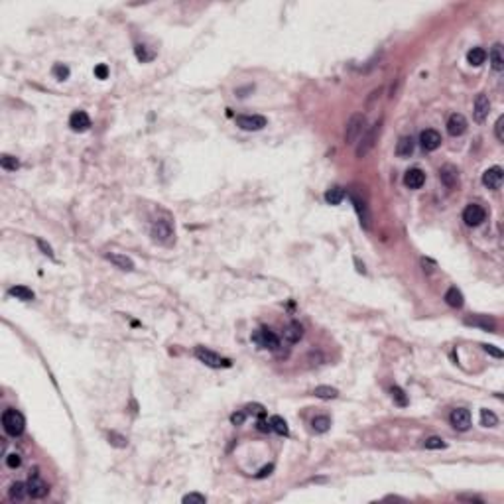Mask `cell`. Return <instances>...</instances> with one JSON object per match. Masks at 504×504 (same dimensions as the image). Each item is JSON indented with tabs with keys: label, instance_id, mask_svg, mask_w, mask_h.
Returning <instances> with one entry per match:
<instances>
[{
	"label": "cell",
	"instance_id": "6da1fadb",
	"mask_svg": "<svg viewBox=\"0 0 504 504\" xmlns=\"http://www.w3.org/2000/svg\"><path fill=\"white\" fill-rule=\"evenodd\" d=\"M366 132V116L362 112H354L345 126V144H354Z\"/></svg>",
	"mask_w": 504,
	"mask_h": 504
},
{
	"label": "cell",
	"instance_id": "7a4b0ae2",
	"mask_svg": "<svg viewBox=\"0 0 504 504\" xmlns=\"http://www.w3.org/2000/svg\"><path fill=\"white\" fill-rule=\"evenodd\" d=\"M2 428H4V431L8 435L16 437V435H22V431L26 428V420H24V416L18 410L10 408V410H6L2 414Z\"/></svg>",
	"mask_w": 504,
	"mask_h": 504
},
{
	"label": "cell",
	"instance_id": "3957f363",
	"mask_svg": "<svg viewBox=\"0 0 504 504\" xmlns=\"http://www.w3.org/2000/svg\"><path fill=\"white\" fill-rule=\"evenodd\" d=\"M380 126H382V120H378L374 126H370V128L360 136V142H358V146H356V150H354L356 158H364V156L374 148V142H376V138H378V132H380Z\"/></svg>",
	"mask_w": 504,
	"mask_h": 504
},
{
	"label": "cell",
	"instance_id": "277c9868",
	"mask_svg": "<svg viewBox=\"0 0 504 504\" xmlns=\"http://www.w3.org/2000/svg\"><path fill=\"white\" fill-rule=\"evenodd\" d=\"M195 356L201 362H205L207 366H211V368H228L232 364L228 358H225V356H221V354H217V353H213L211 349H205V347H197L195 349Z\"/></svg>",
	"mask_w": 504,
	"mask_h": 504
},
{
	"label": "cell",
	"instance_id": "5b68a950",
	"mask_svg": "<svg viewBox=\"0 0 504 504\" xmlns=\"http://www.w3.org/2000/svg\"><path fill=\"white\" fill-rule=\"evenodd\" d=\"M266 124H268V120L262 114H240V116H236V126L242 130H246V132H258Z\"/></svg>",
	"mask_w": 504,
	"mask_h": 504
},
{
	"label": "cell",
	"instance_id": "8992f818",
	"mask_svg": "<svg viewBox=\"0 0 504 504\" xmlns=\"http://www.w3.org/2000/svg\"><path fill=\"white\" fill-rule=\"evenodd\" d=\"M252 343H256L260 349H270V351H276L280 347V339L276 337V333L266 327L256 329L252 333Z\"/></svg>",
	"mask_w": 504,
	"mask_h": 504
},
{
	"label": "cell",
	"instance_id": "52a82bcc",
	"mask_svg": "<svg viewBox=\"0 0 504 504\" xmlns=\"http://www.w3.org/2000/svg\"><path fill=\"white\" fill-rule=\"evenodd\" d=\"M174 236V227L168 219H158L152 223V238L160 244H168Z\"/></svg>",
	"mask_w": 504,
	"mask_h": 504
},
{
	"label": "cell",
	"instance_id": "ba28073f",
	"mask_svg": "<svg viewBox=\"0 0 504 504\" xmlns=\"http://www.w3.org/2000/svg\"><path fill=\"white\" fill-rule=\"evenodd\" d=\"M484 219H486V211H484L480 205H477V203L467 205L465 211H463V221H465L469 227H479Z\"/></svg>",
	"mask_w": 504,
	"mask_h": 504
},
{
	"label": "cell",
	"instance_id": "9c48e42d",
	"mask_svg": "<svg viewBox=\"0 0 504 504\" xmlns=\"http://www.w3.org/2000/svg\"><path fill=\"white\" fill-rule=\"evenodd\" d=\"M449 422H451V426H453L457 431H467V429L471 428V412L465 410V408H457V410L451 412Z\"/></svg>",
	"mask_w": 504,
	"mask_h": 504
},
{
	"label": "cell",
	"instance_id": "30bf717a",
	"mask_svg": "<svg viewBox=\"0 0 504 504\" xmlns=\"http://www.w3.org/2000/svg\"><path fill=\"white\" fill-rule=\"evenodd\" d=\"M420 144H422V148L426 152H433V150H437L441 146V134L437 130L428 128V130H424L420 134Z\"/></svg>",
	"mask_w": 504,
	"mask_h": 504
},
{
	"label": "cell",
	"instance_id": "8fae6325",
	"mask_svg": "<svg viewBox=\"0 0 504 504\" xmlns=\"http://www.w3.org/2000/svg\"><path fill=\"white\" fill-rule=\"evenodd\" d=\"M502 179H504V172L500 166H492L482 174V183L488 189H498L502 185Z\"/></svg>",
	"mask_w": 504,
	"mask_h": 504
},
{
	"label": "cell",
	"instance_id": "7c38bea8",
	"mask_svg": "<svg viewBox=\"0 0 504 504\" xmlns=\"http://www.w3.org/2000/svg\"><path fill=\"white\" fill-rule=\"evenodd\" d=\"M69 126L73 132H85L91 128V118L85 110H75L71 116H69Z\"/></svg>",
	"mask_w": 504,
	"mask_h": 504
},
{
	"label": "cell",
	"instance_id": "4fadbf2b",
	"mask_svg": "<svg viewBox=\"0 0 504 504\" xmlns=\"http://www.w3.org/2000/svg\"><path fill=\"white\" fill-rule=\"evenodd\" d=\"M439 179L441 183L447 187V189H453L459 185V170L451 164H445L441 170H439Z\"/></svg>",
	"mask_w": 504,
	"mask_h": 504
},
{
	"label": "cell",
	"instance_id": "5bb4252c",
	"mask_svg": "<svg viewBox=\"0 0 504 504\" xmlns=\"http://www.w3.org/2000/svg\"><path fill=\"white\" fill-rule=\"evenodd\" d=\"M465 130H467V118L459 112L451 114L447 120V132L451 136H461V134H465Z\"/></svg>",
	"mask_w": 504,
	"mask_h": 504
},
{
	"label": "cell",
	"instance_id": "9a60e30c",
	"mask_svg": "<svg viewBox=\"0 0 504 504\" xmlns=\"http://www.w3.org/2000/svg\"><path fill=\"white\" fill-rule=\"evenodd\" d=\"M490 112V101L486 95H479L477 101H475V108H473V116L477 122H484L486 116Z\"/></svg>",
	"mask_w": 504,
	"mask_h": 504
},
{
	"label": "cell",
	"instance_id": "2e32d148",
	"mask_svg": "<svg viewBox=\"0 0 504 504\" xmlns=\"http://www.w3.org/2000/svg\"><path fill=\"white\" fill-rule=\"evenodd\" d=\"M426 183V174L420 168H412L404 174V185L410 189H420Z\"/></svg>",
	"mask_w": 504,
	"mask_h": 504
},
{
	"label": "cell",
	"instance_id": "e0dca14e",
	"mask_svg": "<svg viewBox=\"0 0 504 504\" xmlns=\"http://www.w3.org/2000/svg\"><path fill=\"white\" fill-rule=\"evenodd\" d=\"M26 484H28V492H30L32 498H44V496L50 492V486H48L38 475L30 477V480H28Z\"/></svg>",
	"mask_w": 504,
	"mask_h": 504
},
{
	"label": "cell",
	"instance_id": "ac0fdd59",
	"mask_svg": "<svg viewBox=\"0 0 504 504\" xmlns=\"http://www.w3.org/2000/svg\"><path fill=\"white\" fill-rule=\"evenodd\" d=\"M106 260L108 262H112L116 268H120V270H126V272H130V270H134V262H132V258H128L126 254H118V252H108L106 254Z\"/></svg>",
	"mask_w": 504,
	"mask_h": 504
},
{
	"label": "cell",
	"instance_id": "d6986e66",
	"mask_svg": "<svg viewBox=\"0 0 504 504\" xmlns=\"http://www.w3.org/2000/svg\"><path fill=\"white\" fill-rule=\"evenodd\" d=\"M353 199V205H354V209H356V213H358V219H360V225L368 230L370 228V211H368V207H366V203L362 201V199H358L356 195H353L351 197Z\"/></svg>",
	"mask_w": 504,
	"mask_h": 504
},
{
	"label": "cell",
	"instance_id": "ffe728a7",
	"mask_svg": "<svg viewBox=\"0 0 504 504\" xmlns=\"http://www.w3.org/2000/svg\"><path fill=\"white\" fill-rule=\"evenodd\" d=\"M414 148H416V142L412 136H402L396 144V156L400 158H410L414 154Z\"/></svg>",
	"mask_w": 504,
	"mask_h": 504
},
{
	"label": "cell",
	"instance_id": "44dd1931",
	"mask_svg": "<svg viewBox=\"0 0 504 504\" xmlns=\"http://www.w3.org/2000/svg\"><path fill=\"white\" fill-rule=\"evenodd\" d=\"M488 57H490V65H492L494 71H502L504 69V55H502V46L500 44H494L490 48Z\"/></svg>",
	"mask_w": 504,
	"mask_h": 504
},
{
	"label": "cell",
	"instance_id": "7402d4cb",
	"mask_svg": "<svg viewBox=\"0 0 504 504\" xmlns=\"http://www.w3.org/2000/svg\"><path fill=\"white\" fill-rule=\"evenodd\" d=\"M303 337V327L300 325V323H290L286 329H284V339L288 341V343H298L300 339Z\"/></svg>",
	"mask_w": 504,
	"mask_h": 504
},
{
	"label": "cell",
	"instance_id": "603a6c76",
	"mask_svg": "<svg viewBox=\"0 0 504 504\" xmlns=\"http://www.w3.org/2000/svg\"><path fill=\"white\" fill-rule=\"evenodd\" d=\"M8 496H10V500H24L26 496H30L28 484H24V482H12L10 488H8Z\"/></svg>",
	"mask_w": 504,
	"mask_h": 504
},
{
	"label": "cell",
	"instance_id": "cb8c5ba5",
	"mask_svg": "<svg viewBox=\"0 0 504 504\" xmlns=\"http://www.w3.org/2000/svg\"><path fill=\"white\" fill-rule=\"evenodd\" d=\"M343 199H345V189L339 187V185H333V187H329L325 191V201L329 205H339Z\"/></svg>",
	"mask_w": 504,
	"mask_h": 504
},
{
	"label": "cell",
	"instance_id": "d4e9b609",
	"mask_svg": "<svg viewBox=\"0 0 504 504\" xmlns=\"http://www.w3.org/2000/svg\"><path fill=\"white\" fill-rule=\"evenodd\" d=\"M467 61H469L471 65H475V67L482 65V63L486 61V50H482V48H473V50L467 53Z\"/></svg>",
	"mask_w": 504,
	"mask_h": 504
},
{
	"label": "cell",
	"instance_id": "484cf974",
	"mask_svg": "<svg viewBox=\"0 0 504 504\" xmlns=\"http://www.w3.org/2000/svg\"><path fill=\"white\" fill-rule=\"evenodd\" d=\"M8 294L14 296V298H18V300H22V302H32V300L36 298L34 292H32L30 288H26V286H14V288L8 290Z\"/></svg>",
	"mask_w": 504,
	"mask_h": 504
},
{
	"label": "cell",
	"instance_id": "4316f807",
	"mask_svg": "<svg viewBox=\"0 0 504 504\" xmlns=\"http://www.w3.org/2000/svg\"><path fill=\"white\" fill-rule=\"evenodd\" d=\"M445 302L451 305V307H463V294L453 286V288H449L447 292H445Z\"/></svg>",
	"mask_w": 504,
	"mask_h": 504
},
{
	"label": "cell",
	"instance_id": "83f0119b",
	"mask_svg": "<svg viewBox=\"0 0 504 504\" xmlns=\"http://www.w3.org/2000/svg\"><path fill=\"white\" fill-rule=\"evenodd\" d=\"M270 429L276 431L278 435H288V433H290L288 424H286V420H284L282 416H272V418H270Z\"/></svg>",
	"mask_w": 504,
	"mask_h": 504
},
{
	"label": "cell",
	"instance_id": "f1b7e54d",
	"mask_svg": "<svg viewBox=\"0 0 504 504\" xmlns=\"http://www.w3.org/2000/svg\"><path fill=\"white\" fill-rule=\"evenodd\" d=\"M465 323H467V325H473V327H482V329H486V331H492V329H494V321L488 319V317H482V315H479V317H469V319H465Z\"/></svg>",
	"mask_w": 504,
	"mask_h": 504
},
{
	"label": "cell",
	"instance_id": "f546056e",
	"mask_svg": "<svg viewBox=\"0 0 504 504\" xmlns=\"http://www.w3.org/2000/svg\"><path fill=\"white\" fill-rule=\"evenodd\" d=\"M313 394H315L317 398H321V400H333V398L339 396L337 388H333V386H317V388L313 390Z\"/></svg>",
	"mask_w": 504,
	"mask_h": 504
},
{
	"label": "cell",
	"instance_id": "4dcf8cb0",
	"mask_svg": "<svg viewBox=\"0 0 504 504\" xmlns=\"http://www.w3.org/2000/svg\"><path fill=\"white\" fill-rule=\"evenodd\" d=\"M311 428H313V431H317V433H325V431H329V428H331V420H329L327 416H317V418H313Z\"/></svg>",
	"mask_w": 504,
	"mask_h": 504
},
{
	"label": "cell",
	"instance_id": "1f68e13d",
	"mask_svg": "<svg viewBox=\"0 0 504 504\" xmlns=\"http://www.w3.org/2000/svg\"><path fill=\"white\" fill-rule=\"evenodd\" d=\"M0 166H2L6 172H16L20 168V162H18V158H14L10 154H4L2 158H0Z\"/></svg>",
	"mask_w": 504,
	"mask_h": 504
},
{
	"label": "cell",
	"instance_id": "d6a6232c",
	"mask_svg": "<svg viewBox=\"0 0 504 504\" xmlns=\"http://www.w3.org/2000/svg\"><path fill=\"white\" fill-rule=\"evenodd\" d=\"M498 424V418H496V414L494 412H490V410H480V426H484V428H494Z\"/></svg>",
	"mask_w": 504,
	"mask_h": 504
},
{
	"label": "cell",
	"instance_id": "836d02e7",
	"mask_svg": "<svg viewBox=\"0 0 504 504\" xmlns=\"http://www.w3.org/2000/svg\"><path fill=\"white\" fill-rule=\"evenodd\" d=\"M392 398H394V402L398 404V406H408V396L404 394V390L400 388V386H392Z\"/></svg>",
	"mask_w": 504,
	"mask_h": 504
},
{
	"label": "cell",
	"instance_id": "e575fe53",
	"mask_svg": "<svg viewBox=\"0 0 504 504\" xmlns=\"http://www.w3.org/2000/svg\"><path fill=\"white\" fill-rule=\"evenodd\" d=\"M51 73H53V77H55V79L63 81V79H67V77H69V67H67V65H63V63H55V65H53V69H51Z\"/></svg>",
	"mask_w": 504,
	"mask_h": 504
},
{
	"label": "cell",
	"instance_id": "d590c367",
	"mask_svg": "<svg viewBox=\"0 0 504 504\" xmlns=\"http://www.w3.org/2000/svg\"><path fill=\"white\" fill-rule=\"evenodd\" d=\"M424 445H426V449H445V441L441 439V437H428L426 441H424Z\"/></svg>",
	"mask_w": 504,
	"mask_h": 504
},
{
	"label": "cell",
	"instance_id": "8d00e7d4",
	"mask_svg": "<svg viewBox=\"0 0 504 504\" xmlns=\"http://www.w3.org/2000/svg\"><path fill=\"white\" fill-rule=\"evenodd\" d=\"M183 502H185V504H205V502H207V498H205L203 494L189 492V494H185V496H183Z\"/></svg>",
	"mask_w": 504,
	"mask_h": 504
},
{
	"label": "cell",
	"instance_id": "74e56055",
	"mask_svg": "<svg viewBox=\"0 0 504 504\" xmlns=\"http://www.w3.org/2000/svg\"><path fill=\"white\" fill-rule=\"evenodd\" d=\"M108 443L110 445H114V447H126V437L124 435H118V433H114V431H110L108 433Z\"/></svg>",
	"mask_w": 504,
	"mask_h": 504
},
{
	"label": "cell",
	"instance_id": "f35d334b",
	"mask_svg": "<svg viewBox=\"0 0 504 504\" xmlns=\"http://www.w3.org/2000/svg\"><path fill=\"white\" fill-rule=\"evenodd\" d=\"M134 51H136V57H138L140 61H150V59L154 57L152 53L146 51V46H142V44H138V46L134 48Z\"/></svg>",
	"mask_w": 504,
	"mask_h": 504
},
{
	"label": "cell",
	"instance_id": "ab89813d",
	"mask_svg": "<svg viewBox=\"0 0 504 504\" xmlns=\"http://www.w3.org/2000/svg\"><path fill=\"white\" fill-rule=\"evenodd\" d=\"M6 465H8L10 469H18V467L22 465L20 453H10V455H6Z\"/></svg>",
	"mask_w": 504,
	"mask_h": 504
},
{
	"label": "cell",
	"instance_id": "60d3db41",
	"mask_svg": "<svg viewBox=\"0 0 504 504\" xmlns=\"http://www.w3.org/2000/svg\"><path fill=\"white\" fill-rule=\"evenodd\" d=\"M95 77H97V79H106V77H108V67H106L104 63H99V65L95 67Z\"/></svg>",
	"mask_w": 504,
	"mask_h": 504
},
{
	"label": "cell",
	"instance_id": "b9f144b4",
	"mask_svg": "<svg viewBox=\"0 0 504 504\" xmlns=\"http://www.w3.org/2000/svg\"><path fill=\"white\" fill-rule=\"evenodd\" d=\"M246 410H248V414H254V416H258V418L264 416V408H262L260 404H250V406H246Z\"/></svg>",
	"mask_w": 504,
	"mask_h": 504
},
{
	"label": "cell",
	"instance_id": "7bdbcfd3",
	"mask_svg": "<svg viewBox=\"0 0 504 504\" xmlns=\"http://www.w3.org/2000/svg\"><path fill=\"white\" fill-rule=\"evenodd\" d=\"M502 124H504V116H498L496 124H494V132H496V138L502 142L504 140V134H502Z\"/></svg>",
	"mask_w": 504,
	"mask_h": 504
},
{
	"label": "cell",
	"instance_id": "ee69618b",
	"mask_svg": "<svg viewBox=\"0 0 504 504\" xmlns=\"http://www.w3.org/2000/svg\"><path fill=\"white\" fill-rule=\"evenodd\" d=\"M38 246L42 248V252H44L46 256H50V258H55V256H53V250H51V246H50V244H46L42 238H38Z\"/></svg>",
	"mask_w": 504,
	"mask_h": 504
},
{
	"label": "cell",
	"instance_id": "f6af8a7d",
	"mask_svg": "<svg viewBox=\"0 0 504 504\" xmlns=\"http://www.w3.org/2000/svg\"><path fill=\"white\" fill-rule=\"evenodd\" d=\"M244 420H246V412H238V414H232V416H230V422H232L234 426H242Z\"/></svg>",
	"mask_w": 504,
	"mask_h": 504
},
{
	"label": "cell",
	"instance_id": "bcb514c9",
	"mask_svg": "<svg viewBox=\"0 0 504 504\" xmlns=\"http://www.w3.org/2000/svg\"><path fill=\"white\" fill-rule=\"evenodd\" d=\"M482 349H484L488 354L496 356V358H500V356H502V351H500V349H494V345H482Z\"/></svg>",
	"mask_w": 504,
	"mask_h": 504
},
{
	"label": "cell",
	"instance_id": "7dc6e473",
	"mask_svg": "<svg viewBox=\"0 0 504 504\" xmlns=\"http://www.w3.org/2000/svg\"><path fill=\"white\" fill-rule=\"evenodd\" d=\"M258 429H260V431H272V429H270V422H262V420H260V422H258Z\"/></svg>",
	"mask_w": 504,
	"mask_h": 504
},
{
	"label": "cell",
	"instance_id": "c3c4849f",
	"mask_svg": "<svg viewBox=\"0 0 504 504\" xmlns=\"http://www.w3.org/2000/svg\"><path fill=\"white\" fill-rule=\"evenodd\" d=\"M272 469H274V467H272V465H268V467H264V469H262V471H260V473H258V479H262V477H266V475H270V471H272Z\"/></svg>",
	"mask_w": 504,
	"mask_h": 504
},
{
	"label": "cell",
	"instance_id": "681fc988",
	"mask_svg": "<svg viewBox=\"0 0 504 504\" xmlns=\"http://www.w3.org/2000/svg\"><path fill=\"white\" fill-rule=\"evenodd\" d=\"M459 498H467V500H473V502H482L480 498H477V496H459Z\"/></svg>",
	"mask_w": 504,
	"mask_h": 504
}]
</instances>
